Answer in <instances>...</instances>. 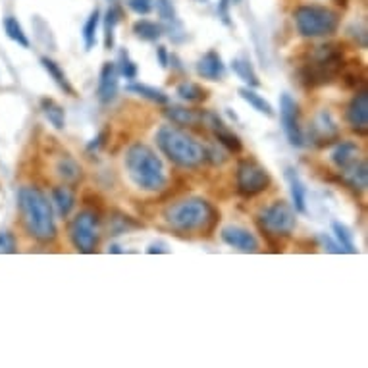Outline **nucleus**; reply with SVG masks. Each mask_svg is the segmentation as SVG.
I'll list each match as a JSON object with an SVG mask.
<instances>
[{"instance_id":"obj_1","label":"nucleus","mask_w":368,"mask_h":368,"mask_svg":"<svg viewBox=\"0 0 368 368\" xmlns=\"http://www.w3.org/2000/svg\"><path fill=\"white\" fill-rule=\"evenodd\" d=\"M18 208L25 230L39 243H50L56 239V224L52 216V204L49 197L35 185H23L18 191Z\"/></svg>"},{"instance_id":"obj_2","label":"nucleus","mask_w":368,"mask_h":368,"mask_svg":"<svg viewBox=\"0 0 368 368\" xmlns=\"http://www.w3.org/2000/svg\"><path fill=\"white\" fill-rule=\"evenodd\" d=\"M124 166L136 187L141 191L156 193L162 191L168 184L166 168L160 160V156L145 143H133L126 151Z\"/></svg>"},{"instance_id":"obj_3","label":"nucleus","mask_w":368,"mask_h":368,"mask_svg":"<svg viewBox=\"0 0 368 368\" xmlns=\"http://www.w3.org/2000/svg\"><path fill=\"white\" fill-rule=\"evenodd\" d=\"M164 218L175 232H210L220 220V214L214 210L208 201L201 197H191L170 204L166 208Z\"/></svg>"},{"instance_id":"obj_4","label":"nucleus","mask_w":368,"mask_h":368,"mask_svg":"<svg viewBox=\"0 0 368 368\" xmlns=\"http://www.w3.org/2000/svg\"><path fill=\"white\" fill-rule=\"evenodd\" d=\"M160 153L182 168H197L204 162V147L177 126H162L155 136Z\"/></svg>"},{"instance_id":"obj_5","label":"nucleus","mask_w":368,"mask_h":368,"mask_svg":"<svg viewBox=\"0 0 368 368\" xmlns=\"http://www.w3.org/2000/svg\"><path fill=\"white\" fill-rule=\"evenodd\" d=\"M343 68H345V58L338 45H322L312 50L309 62L303 64L301 81L307 87L328 85L338 78Z\"/></svg>"},{"instance_id":"obj_6","label":"nucleus","mask_w":368,"mask_h":368,"mask_svg":"<svg viewBox=\"0 0 368 368\" xmlns=\"http://www.w3.org/2000/svg\"><path fill=\"white\" fill-rule=\"evenodd\" d=\"M295 28L301 37L320 39L334 35L339 28V16L320 4H303L293 12Z\"/></svg>"},{"instance_id":"obj_7","label":"nucleus","mask_w":368,"mask_h":368,"mask_svg":"<svg viewBox=\"0 0 368 368\" xmlns=\"http://www.w3.org/2000/svg\"><path fill=\"white\" fill-rule=\"evenodd\" d=\"M295 224H297L295 210L285 201H274L259 214L261 230L266 235H274V237H288L295 230Z\"/></svg>"},{"instance_id":"obj_8","label":"nucleus","mask_w":368,"mask_h":368,"mask_svg":"<svg viewBox=\"0 0 368 368\" xmlns=\"http://www.w3.org/2000/svg\"><path fill=\"white\" fill-rule=\"evenodd\" d=\"M69 239L79 252H93L98 245V216L93 210L79 213L69 224Z\"/></svg>"},{"instance_id":"obj_9","label":"nucleus","mask_w":368,"mask_h":368,"mask_svg":"<svg viewBox=\"0 0 368 368\" xmlns=\"http://www.w3.org/2000/svg\"><path fill=\"white\" fill-rule=\"evenodd\" d=\"M270 174L266 172V168L252 158H245L237 166V191L243 197L261 195L270 187Z\"/></svg>"},{"instance_id":"obj_10","label":"nucleus","mask_w":368,"mask_h":368,"mask_svg":"<svg viewBox=\"0 0 368 368\" xmlns=\"http://www.w3.org/2000/svg\"><path fill=\"white\" fill-rule=\"evenodd\" d=\"M280 122L290 145L297 147V149L305 145V136H303L299 122V107H297L295 98H291V95L288 93H283L280 97Z\"/></svg>"},{"instance_id":"obj_11","label":"nucleus","mask_w":368,"mask_h":368,"mask_svg":"<svg viewBox=\"0 0 368 368\" xmlns=\"http://www.w3.org/2000/svg\"><path fill=\"white\" fill-rule=\"evenodd\" d=\"M310 139L320 147L329 145L339 139V127L328 110H322L316 116L314 124L310 127Z\"/></svg>"},{"instance_id":"obj_12","label":"nucleus","mask_w":368,"mask_h":368,"mask_svg":"<svg viewBox=\"0 0 368 368\" xmlns=\"http://www.w3.org/2000/svg\"><path fill=\"white\" fill-rule=\"evenodd\" d=\"M220 237L226 245H230L233 249L243 252H257L259 251V241L249 230H245L241 226H226Z\"/></svg>"},{"instance_id":"obj_13","label":"nucleus","mask_w":368,"mask_h":368,"mask_svg":"<svg viewBox=\"0 0 368 368\" xmlns=\"http://www.w3.org/2000/svg\"><path fill=\"white\" fill-rule=\"evenodd\" d=\"M349 126L357 133H367L368 129V93L360 91L349 102L347 112H345Z\"/></svg>"},{"instance_id":"obj_14","label":"nucleus","mask_w":368,"mask_h":368,"mask_svg":"<svg viewBox=\"0 0 368 368\" xmlns=\"http://www.w3.org/2000/svg\"><path fill=\"white\" fill-rule=\"evenodd\" d=\"M118 69L114 62H105L100 68L97 85V98L102 105H110L118 95Z\"/></svg>"},{"instance_id":"obj_15","label":"nucleus","mask_w":368,"mask_h":368,"mask_svg":"<svg viewBox=\"0 0 368 368\" xmlns=\"http://www.w3.org/2000/svg\"><path fill=\"white\" fill-rule=\"evenodd\" d=\"M197 74L203 79H208V81H220L226 74L222 56L216 50L204 52L203 58L197 62Z\"/></svg>"},{"instance_id":"obj_16","label":"nucleus","mask_w":368,"mask_h":368,"mask_svg":"<svg viewBox=\"0 0 368 368\" xmlns=\"http://www.w3.org/2000/svg\"><path fill=\"white\" fill-rule=\"evenodd\" d=\"M285 180L290 184L291 201H293V210L295 213L305 214L307 213V187L303 184V180L297 174L295 168H285Z\"/></svg>"},{"instance_id":"obj_17","label":"nucleus","mask_w":368,"mask_h":368,"mask_svg":"<svg viewBox=\"0 0 368 368\" xmlns=\"http://www.w3.org/2000/svg\"><path fill=\"white\" fill-rule=\"evenodd\" d=\"M50 204L54 206V210L60 218H68L74 210V206H76V195L68 185H56L50 191Z\"/></svg>"},{"instance_id":"obj_18","label":"nucleus","mask_w":368,"mask_h":368,"mask_svg":"<svg viewBox=\"0 0 368 368\" xmlns=\"http://www.w3.org/2000/svg\"><path fill=\"white\" fill-rule=\"evenodd\" d=\"M343 180L349 187H353L355 191H367L368 187V166L365 158H358L357 162H353L347 168L341 170Z\"/></svg>"},{"instance_id":"obj_19","label":"nucleus","mask_w":368,"mask_h":368,"mask_svg":"<svg viewBox=\"0 0 368 368\" xmlns=\"http://www.w3.org/2000/svg\"><path fill=\"white\" fill-rule=\"evenodd\" d=\"M332 162L338 166L339 170L347 168L353 162H357L360 158V147L355 141H341L336 145V149L332 151Z\"/></svg>"},{"instance_id":"obj_20","label":"nucleus","mask_w":368,"mask_h":368,"mask_svg":"<svg viewBox=\"0 0 368 368\" xmlns=\"http://www.w3.org/2000/svg\"><path fill=\"white\" fill-rule=\"evenodd\" d=\"M41 66L45 68V72L49 74L50 79L58 85L66 95H69V97H76V91H74V87H72V83H69L68 76L64 74V69L60 68L58 64L54 62L52 58H49V56H43L41 58Z\"/></svg>"},{"instance_id":"obj_21","label":"nucleus","mask_w":368,"mask_h":368,"mask_svg":"<svg viewBox=\"0 0 368 368\" xmlns=\"http://www.w3.org/2000/svg\"><path fill=\"white\" fill-rule=\"evenodd\" d=\"M164 116L168 118L174 126L182 127L197 126V124L203 120V114H197L195 110H189V108L184 107H168L164 110Z\"/></svg>"},{"instance_id":"obj_22","label":"nucleus","mask_w":368,"mask_h":368,"mask_svg":"<svg viewBox=\"0 0 368 368\" xmlns=\"http://www.w3.org/2000/svg\"><path fill=\"white\" fill-rule=\"evenodd\" d=\"M41 110H43L45 118L49 120L50 126L54 127V129L60 131V129L66 127V112H64V108L60 107L54 98H41Z\"/></svg>"},{"instance_id":"obj_23","label":"nucleus","mask_w":368,"mask_h":368,"mask_svg":"<svg viewBox=\"0 0 368 368\" xmlns=\"http://www.w3.org/2000/svg\"><path fill=\"white\" fill-rule=\"evenodd\" d=\"M54 170H56V175L62 177L66 184H78L79 180H81V166L69 155L60 156V160L54 166Z\"/></svg>"},{"instance_id":"obj_24","label":"nucleus","mask_w":368,"mask_h":368,"mask_svg":"<svg viewBox=\"0 0 368 368\" xmlns=\"http://www.w3.org/2000/svg\"><path fill=\"white\" fill-rule=\"evenodd\" d=\"M232 69L235 72V76L243 79L247 83V87H259L261 85V79L257 76V72L252 68L251 60L247 56H239V58L232 60Z\"/></svg>"},{"instance_id":"obj_25","label":"nucleus","mask_w":368,"mask_h":368,"mask_svg":"<svg viewBox=\"0 0 368 368\" xmlns=\"http://www.w3.org/2000/svg\"><path fill=\"white\" fill-rule=\"evenodd\" d=\"M239 97L245 100V102H249L257 112H261V114H266L268 118L274 116V108L272 105L266 100V98L259 95V93H255L252 87H241L239 89Z\"/></svg>"},{"instance_id":"obj_26","label":"nucleus","mask_w":368,"mask_h":368,"mask_svg":"<svg viewBox=\"0 0 368 368\" xmlns=\"http://www.w3.org/2000/svg\"><path fill=\"white\" fill-rule=\"evenodd\" d=\"M177 97L182 100H187V102H203L204 98L208 97V91L204 87H201L199 83H193V81H184L180 83L177 89H175Z\"/></svg>"},{"instance_id":"obj_27","label":"nucleus","mask_w":368,"mask_h":368,"mask_svg":"<svg viewBox=\"0 0 368 368\" xmlns=\"http://www.w3.org/2000/svg\"><path fill=\"white\" fill-rule=\"evenodd\" d=\"M133 33L141 41H147V43H155L162 37V28L151 20H139L133 23Z\"/></svg>"},{"instance_id":"obj_28","label":"nucleus","mask_w":368,"mask_h":368,"mask_svg":"<svg viewBox=\"0 0 368 368\" xmlns=\"http://www.w3.org/2000/svg\"><path fill=\"white\" fill-rule=\"evenodd\" d=\"M127 91L133 93V95L147 98V100H153L156 105H166L168 102V95H166L164 91L145 85V83H131V85H127Z\"/></svg>"},{"instance_id":"obj_29","label":"nucleus","mask_w":368,"mask_h":368,"mask_svg":"<svg viewBox=\"0 0 368 368\" xmlns=\"http://www.w3.org/2000/svg\"><path fill=\"white\" fill-rule=\"evenodd\" d=\"M332 232H334V237H336V241H338V245L341 247V251L349 252V255H355V252H357L353 233L349 232V228L345 224L332 222Z\"/></svg>"},{"instance_id":"obj_30","label":"nucleus","mask_w":368,"mask_h":368,"mask_svg":"<svg viewBox=\"0 0 368 368\" xmlns=\"http://www.w3.org/2000/svg\"><path fill=\"white\" fill-rule=\"evenodd\" d=\"M4 33L8 35V39L18 43L20 47L30 49V39H28V35L23 33V28L20 25V21L16 20L14 16H6V18H4Z\"/></svg>"},{"instance_id":"obj_31","label":"nucleus","mask_w":368,"mask_h":368,"mask_svg":"<svg viewBox=\"0 0 368 368\" xmlns=\"http://www.w3.org/2000/svg\"><path fill=\"white\" fill-rule=\"evenodd\" d=\"M214 137H216V141L220 143L222 147H226L230 153H235V155H239L243 151V143L239 137L232 133L230 129L226 126L218 127V129H214Z\"/></svg>"},{"instance_id":"obj_32","label":"nucleus","mask_w":368,"mask_h":368,"mask_svg":"<svg viewBox=\"0 0 368 368\" xmlns=\"http://www.w3.org/2000/svg\"><path fill=\"white\" fill-rule=\"evenodd\" d=\"M120 18H122V14L118 8H108L107 16H105V49L110 50L114 49V30H116V25L120 23Z\"/></svg>"},{"instance_id":"obj_33","label":"nucleus","mask_w":368,"mask_h":368,"mask_svg":"<svg viewBox=\"0 0 368 368\" xmlns=\"http://www.w3.org/2000/svg\"><path fill=\"white\" fill-rule=\"evenodd\" d=\"M98 21H100V12L98 8L91 12V16L85 21L83 25V43H85V49L91 50L97 43V30H98Z\"/></svg>"},{"instance_id":"obj_34","label":"nucleus","mask_w":368,"mask_h":368,"mask_svg":"<svg viewBox=\"0 0 368 368\" xmlns=\"http://www.w3.org/2000/svg\"><path fill=\"white\" fill-rule=\"evenodd\" d=\"M156 12H158L160 20L168 25V30H172L174 25H180L172 0H156Z\"/></svg>"},{"instance_id":"obj_35","label":"nucleus","mask_w":368,"mask_h":368,"mask_svg":"<svg viewBox=\"0 0 368 368\" xmlns=\"http://www.w3.org/2000/svg\"><path fill=\"white\" fill-rule=\"evenodd\" d=\"M116 69H118V76H122V78L126 79H136L137 78V64L133 62V60L129 58V52H127L126 49L120 50V54H118V64H116Z\"/></svg>"},{"instance_id":"obj_36","label":"nucleus","mask_w":368,"mask_h":368,"mask_svg":"<svg viewBox=\"0 0 368 368\" xmlns=\"http://www.w3.org/2000/svg\"><path fill=\"white\" fill-rule=\"evenodd\" d=\"M18 251V241H16V235L8 230L0 232V252L2 255H12V252Z\"/></svg>"},{"instance_id":"obj_37","label":"nucleus","mask_w":368,"mask_h":368,"mask_svg":"<svg viewBox=\"0 0 368 368\" xmlns=\"http://www.w3.org/2000/svg\"><path fill=\"white\" fill-rule=\"evenodd\" d=\"M127 6L136 14H139V16H147L149 12L153 10V6H151L149 0H127Z\"/></svg>"},{"instance_id":"obj_38","label":"nucleus","mask_w":368,"mask_h":368,"mask_svg":"<svg viewBox=\"0 0 368 368\" xmlns=\"http://www.w3.org/2000/svg\"><path fill=\"white\" fill-rule=\"evenodd\" d=\"M230 4H232V0H220L218 2V16H220V20L226 25H232V21H230Z\"/></svg>"},{"instance_id":"obj_39","label":"nucleus","mask_w":368,"mask_h":368,"mask_svg":"<svg viewBox=\"0 0 368 368\" xmlns=\"http://www.w3.org/2000/svg\"><path fill=\"white\" fill-rule=\"evenodd\" d=\"M107 139H108V131H107V129H105V131H100V133H98V136L95 137V139H93L91 143H89V145H87V153H93V151L97 153V151H98V149H100V147L107 145Z\"/></svg>"},{"instance_id":"obj_40","label":"nucleus","mask_w":368,"mask_h":368,"mask_svg":"<svg viewBox=\"0 0 368 368\" xmlns=\"http://www.w3.org/2000/svg\"><path fill=\"white\" fill-rule=\"evenodd\" d=\"M156 58H158V64H160V68H168V64H170V54H168V50L166 47H156Z\"/></svg>"},{"instance_id":"obj_41","label":"nucleus","mask_w":368,"mask_h":368,"mask_svg":"<svg viewBox=\"0 0 368 368\" xmlns=\"http://www.w3.org/2000/svg\"><path fill=\"white\" fill-rule=\"evenodd\" d=\"M322 241H324V245L328 247L329 252H338V255H339V252H343V251H341V247L338 245V241H332L328 235H322Z\"/></svg>"},{"instance_id":"obj_42","label":"nucleus","mask_w":368,"mask_h":368,"mask_svg":"<svg viewBox=\"0 0 368 368\" xmlns=\"http://www.w3.org/2000/svg\"><path fill=\"white\" fill-rule=\"evenodd\" d=\"M149 255H153V252H168V247H166L164 243H153L149 249H147Z\"/></svg>"},{"instance_id":"obj_43","label":"nucleus","mask_w":368,"mask_h":368,"mask_svg":"<svg viewBox=\"0 0 368 368\" xmlns=\"http://www.w3.org/2000/svg\"><path fill=\"white\" fill-rule=\"evenodd\" d=\"M110 251H112V252H122V251H120V247H118V245H112V247H110Z\"/></svg>"},{"instance_id":"obj_44","label":"nucleus","mask_w":368,"mask_h":368,"mask_svg":"<svg viewBox=\"0 0 368 368\" xmlns=\"http://www.w3.org/2000/svg\"><path fill=\"white\" fill-rule=\"evenodd\" d=\"M239 2H241V0H232V4H239Z\"/></svg>"},{"instance_id":"obj_45","label":"nucleus","mask_w":368,"mask_h":368,"mask_svg":"<svg viewBox=\"0 0 368 368\" xmlns=\"http://www.w3.org/2000/svg\"><path fill=\"white\" fill-rule=\"evenodd\" d=\"M110 2H116V0H110Z\"/></svg>"},{"instance_id":"obj_46","label":"nucleus","mask_w":368,"mask_h":368,"mask_svg":"<svg viewBox=\"0 0 368 368\" xmlns=\"http://www.w3.org/2000/svg\"><path fill=\"white\" fill-rule=\"evenodd\" d=\"M199 2H204V0H199Z\"/></svg>"},{"instance_id":"obj_47","label":"nucleus","mask_w":368,"mask_h":368,"mask_svg":"<svg viewBox=\"0 0 368 368\" xmlns=\"http://www.w3.org/2000/svg\"><path fill=\"white\" fill-rule=\"evenodd\" d=\"M149 2H151V0H149Z\"/></svg>"}]
</instances>
